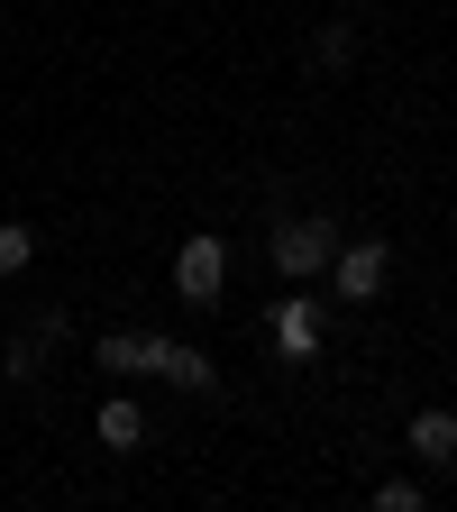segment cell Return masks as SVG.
Returning a JSON list of instances; mask_svg holds the SVG:
<instances>
[{
    "label": "cell",
    "instance_id": "cell-4",
    "mask_svg": "<svg viewBox=\"0 0 457 512\" xmlns=\"http://www.w3.org/2000/svg\"><path fill=\"white\" fill-rule=\"evenodd\" d=\"M138 366L165 375V384H183V394H220V366L202 348H183V339H138Z\"/></svg>",
    "mask_w": 457,
    "mask_h": 512
},
{
    "label": "cell",
    "instance_id": "cell-3",
    "mask_svg": "<svg viewBox=\"0 0 457 512\" xmlns=\"http://www.w3.org/2000/svg\"><path fill=\"white\" fill-rule=\"evenodd\" d=\"M220 284H229V247H220L211 229H192V238L174 247V293H183L192 311H211V302H220Z\"/></svg>",
    "mask_w": 457,
    "mask_h": 512
},
{
    "label": "cell",
    "instance_id": "cell-2",
    "mask_svg": "<svg viewBox=\"0 0 457 512\" xmlns=\"http://www.w3.org/2000/svg\"><path fill=\"white\" fill-rule=\"evenodd\" d=\"M384 284H394V247L384 238H339V256H330V293L339 302H384Z\"/></svg>",
    "mask_w": 457,
    "mask_h": 512
},
{
    "label": "cell",
    "instance_id": "cell-10",
    "mask_svg": "<svg viewBox=\"0 0 457 512\" xmlns=\"http://www.w3.org/2000/svg\"><path fill=\"white\" fill-rule=\"evenodd\" d=\"M430 494H421V476H384L375 485V512H421Z\"/></svg>",
    "mask_w": 457,
    "mask_h": 512
},
{
    "label": "cell",
    "instance_id": "cell-11",
    "mask_svg": "<svg viewBox=\"0 0 457 512\" xmlns=\"http://www.w3.org/2000/svg\"><path fill=\"white\" fill-rule=\"evenodd\" d=\"M92 357H101L110 375H147V366H138V339H128V330H110V339H101Z\"/></svg>",
    "mask_w": 457,
    "mask_h": 512
},
{
    "label": "cell",
    "instance_id": "cell-6",
    "mask_svg": "<svg viewBox=\"0 0 457 512\" xmlns=\"http://www.w3.org/2000/svg\"><path fill=\"white\" fill-rule=\"evenodd\" d=\"M403 448H412L421 467H457V412H448V403L412 412V421H403Z\"/></svg>",
    "mask_w": 457,
    "mask_h": 512
},
{
    "label": "cell",
    "instance_id": "cell-9",
    "mask_svg": "<svg viewBox=\"0 0 457 512\" xmlns=\"http://www.w3.org/2000/svg\"><path fill=\"white\" fill-rule=\"evenodd\" d=\"M311 64H320V74H348V64H357V28H320Z\"/></svg>",
    "mask_w": 457,
    "mask_h": 512
},
{
    "label": "cell",
    "instance_id": "cell-8",
    "mask_svg": "<svg viewBox=\"0 0 457 512\" xmlns=\"http://www.w3.org/2000/svg\"><path fill=\"white\" fill-rule=\"evenodd\" d=\"M28 266H37V229L28 220H0V284L28 275Z\"/></svg>",
    "mask_w": 457,
    "mask_h": 512
},
{
    "label": "cell",
    "instance_id": "cell-5",
    "mask_svg": "<svg viewBox=\"0 0 457 512\" xmlns=\"http://www.w3.org/2000/svg\"><path fill=\"white\" fill-rule=\"evenodd\" d=\"M266 339H275V357H284V366L320 357V302H311V293H284V302L266 311Z\"/></svg>",
    "mask_w": 457,
    "mask_h": 512
},
{
    "label": "cell",
    "instance_id": "cell-1",
    "mask_svg": "<svg viewBox=\"0 0 457 512\" xmlns=\"http://www.w3.org/2000/svg\"><path fill=\"white\" fill-rule=\"evenodd\" d=\"M266 256H275V275H284V284L330 275V256H339V220H275V229H266Z\"/></svg>",
    "mask_w": 457,
    "mask_h": 512
},
{
    "label": "cell",
    "instance_id": "cell-7",
    "mask_svg": "<svg viewBox=\"0 0 457 512\" xmlns=\"http://www.w3.org/2000/svg\"><path fill=\"white\" fill-rule=\"evenodd\" d=\"M92 430H101V448H119V458H128V448H147V412L128 403V394H110V403L92 412Z\"/></svg>",
    "mask_w": 457,
    "mask_h": 512
}]
</instances>
